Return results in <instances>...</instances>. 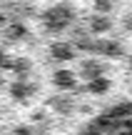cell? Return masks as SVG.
I'll use <instances>...</instances> for the list:
<instances>
[]
</instances>
